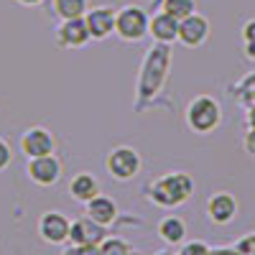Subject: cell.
Masks as SVG:
<instances>
[{"instance_id": "obj_1", "label": "cell", "mask_w": 255, "mask_h": 255, "mask_svg": "<svg viewBox=\"0 0 255 255\" xmlns=\"http://www.w3.org/2000/svg\"><path fill=\"white\" fill-rule=\"evenodd\" d=\"M145 197L151 204L161 207V209H174L181 207L184 202H189L194 197V179L184 171H171V174H163L156 181L148 184L145 189Z\"/></svg>"}, {"instance_id": "obj_2", "label": "cell", "mask_w": 255, "mask_h": 255, "mask_svg": "<svg viewBox=\"0 0 255 255\" xmlns=\"http://www.w3.org/2000/svg\"><path fill=\"white\" fill-rule=\"evenodd\" d=\"M168 64H171V56H168V46L158 44L153 49H148L143 67H140V77H138V105L148 102L151 97H156L163 87V82L168 77Z\"/></svg>"}, {"instance_id": "obj_3", "label": "cell", "mask_w": 255, "mask_h": 255, "mask_svg": "<svg viewBox=\"0 0 255 255\" xmlns=\"http://www.w3.org/2000/svg\"><path fill=\"white\" fill-rule=\"evenodd\" d=\"M184 120H186V128L191 133L207 135L222 125V105L212 95H199L186 105Z\"/></svg>"}, {"instance_id": "obj_4", "label": "cell", "mask_w": 255, "mask_h": 255, "mask_svg": "<svg viewBox=\"0 0 255 255\" xmlns=\"http://www.w3.org/2000/svg\"><path fill=\"white\" fill-rule=\"evenodd\" d=\"M105 168H108V174L115 181H133L143 168V158L130 145H115L105 156Z\"/></svg>"}, {"instance_id": "obj_5", "label": "cell", "mask_w": 255, "mask_h": 255, "mask_svg": "<svg viewBox=\"0 0 255 255\" xmlns=\"http://www.w3.org/2000/svg\"><path fill=\"white\" fill-rule=\"evenodd\" d=\"M123 41H140L148 36V13L140 5H123L115 10V31Z\"/></svg>"}, {"instance_id": "obj_6", "label": "cell", "mask_w": 255, "mask_h": 255, "mask_svg": "<svg viewBox=\"0 0 255 255\" xmlns=\"http://www.w3.org/2000/svg\"><path fill=\"white\" fill-rule=\"evenodd\" d=\"M212 33V26H209V18L202 15V13H191L186 18L179 20V33H176V41L186 49H199L207 44V38Z\"/></svg>"}, {"instance_id": "obj_7", "label": "cell", "mask_w": 255, "mask_h": 255, "mask_svg": "<svg viewBox=\"0 0 255 255\" xmlns=\"http://www.w3.org/2000/svg\"><path fill=\"white\" fill-rule=\"evenodd\" d=\"M61 168H64L61 161H59L54 153H49V156L28 158V163H26V176H28L31 184L46 189V186H56V184H59Z\"/></svg>"}, {"instance_id": "obj_8", "label": "cell", "mask_w": 255, "mask_h": 255, "mask_svg": "<svg viewBox=\"0 0 255 255\" xmlns=\"http://www.w3.org/2000/svg\"><path fill=\"white\" fill-rule=\"evenodd\" d=\"M18 145H20V153L26 158H38V156H49V153L56 151V138H54L51 130H46V128L33 125L28 130H23Z\"/></svg>"}, {"instance_id": "obj_9", "label": "cell", "mask_w": 255, "mask_h": 255, "mask_svg": "<svg viewBox=\"0 0 255 255\" xmlns=\"http://www.w3.org/2000/svg\"><path fill=\"white\" fill-rule=\"evenodd\" d=\"M204 212H207V220L217 227H225L230 225L232 220L238 217L240 212V204L238 199L230 194V191H215V194H209L207 204H204Z\"/></svg>"}, {"instance_id": "obj_10", "label": "cell", "mask_w": 255, "mask_h": 255, "mask_svg": "<svg viewBox=\"0 0 255 255\" xmlns=\"http://www.w3.org/2000/svg\"><path fill=\"white\" fill-rule=\"evenodd\" d=\"M38 238L46 245H67L69 238V217L64 212H44L38 217Z\"/></svg>"}, {"instance_id": "obj_11", "label": "cell", "mask_w": 255, "mask_h": 255, "mask_svg": "<svg viewBox=\"0 0 255 255\" xmlns=\"http://www.w3.org/2000/svg\"><path fill=\"white\" fill-rule=\"evenodd\" d=\"M54 41L59 49H84L90 44V33L84 26V18H67L54 31Z\"/></svg>"}, {"instance_id": "obj_12", "label": "cell", "mask_w": 255, "mask_h": 255, "mask_svg": "<svg viewBox=\"0 0 255 255\" xmlns=\"http://www.w3.org/2000/svg\"><path fill=\"white\" fill-rule=\"evenodd\" d=\"M82 18H84V26H87L90 41H105L115 31V10L108 8V5L87 8V13H84Z\"/></svg>"}, {"instance_id": "obj_13", "label": "cell", "mask_w": 255, "mask_h": 255, "mask_svg": "<svg viewBox=\"0 0 255 255\" xmlns=\"http://www.w3.org/2000/svg\"><path fill=\"white\" fill-rule=\"evenodd\" d=\"M108 235V227H102L97 222H92L90 217H77L69 220V245H100Z\"/></svg>"}, {"instance_id": "obj_14", "label": "cell", "mask_w": 255, "mask_h": 255, "mask_svg": "<svg viewBox=\"0 0 255 255\" xmlns=\"http://www.w3.org/2000/svg\"><path fill=\"white\" fill-rule=\"evenodd\" d=\"M118 215H120V212H118V202L113 197H108V194H102V191L84 204V217H90L92 222H97L102 227H110L118 220Z\"/></svg>"}, {"instance_id": "obj_15", "label": "cell", "mask_w": 255, "mask_h": 255, "mask_svg": "<svg viewBox=\"0 0 255 255\" xmlns=\"http://www.w3.org/2000/svg\"><path fill=\"white\" fill-rule=\"evenodd\" d=\"M176 33H179V20L166 15L163 10L148 15V36H151L156 44H163V46H171L176 44Z\"/></svg>"}, {"instance_id": "obj_16", "label": "cell", "mask_w": 255, "mask_h": 255, "mask_svg": "<svg viewBox=\"0 0 255 255\" xmlns=\"http://www.w3.org/2000/svg\"><path fill=\"white\" fill-rule=\"evenodd\" d=\"M100 191H102L100 179H97L95 174H90V171H79V174H74L72 181H69V197H72L74 202H79V204H87L92 197L100 194Z\"/></svg>"}, {"instance_id": "obj_17", "label": "cell", "mask_w": 255, "mask_h": 255, "mask_svg": "<svg viewBox=\"0 0 255 255\" xmlns=\"http://www.w3.org/2000/svg\"><path fill=\"white\" fill-rule=\"evenodd\" d=\"M186 222L179 215H166L163 220H158L156 225V235L161 238V243H166L168 248H179L186 240Z\"/></svg>"}, {"instance_id": "obj_18", "label": "cell", "mask_w": 255, "mask_h": 255, "mask_svg": "<svg viewBox=\"0 0 255 255\" xmlns=\"http://www.w3.org/2000/svg\"><path fill=\"white\" fill-rule=\"evenodd\" d=\"M54 15L67 20V18H82L90 8V0H51Z\"/></svg>"}, {"instance_id": "obj_19", "label": "cell", "mask_w": 255, "mask_h": 255, "mask_svg": "<svg viewBox=\"0 0 255 255\" xmlns=\"http://www.w3.org/2000/svg\"><path fill=\"white\" fill-rule=\"evenodd\" d=\"M158 5L166 15L181 20V18H186L197 10V0H158Z\"/></svg>"}, {"instance_id": "obj_20", "label": "cell", "mask_w": 255, "mask_h": 255, "mask_svg": "<svg viewBox=\"0 0 255 255\" xmlns=\"http://www.w3.org/2000/svg\"><path fill=\"white\" fill-rule=\"evenodd\" d=\"M255 74H248L240 84H238V87H235V92H232V95H235V100H240L243 102V108L250 113L253 110V100H255Z\"/></svg>"}, {"instance_id": "obj_21", "label": "cell", "mask_w": 255, "mask_h": 255, "mask_svg": "<svg viewBox=\"0 0 255 255\" xmlns=\"http://www.w3.org/2000/svg\"><path fill=\"white\" fill-rule=\"evenodd\" d=\"M100 248V255H128L130 253V245H128L123 238H118V235H105V240L97 245Z\"/></svg>"}, {"instance_id": "obj_22", "label": "cell", "mask_w": 255, "mask_h": 255, "mask_svg": "<svg viewBox=\"0 0 255 255\" xmlns=\"http://www.w3.org/2000/svg\"><path fill=\"white\" fill-rule=\"evenodd\" d=\"M255 18H248L245 20V31H243V46H245V56L248 61H255Z\"/></svg>"}, {"instance_id": "obj_23", "label": "cell", "mask_w": 255, "mask_h": 255, "mask_svg": "<svg viewBox=\"0 0 255 255\" xmlns=\"http://www.w3.org/2000/svg\"><path fill=\"white\" fill-rule=\"evenodd\" d=\"M176 255H209V245L204 240H184Z\"/></svg>"}, {"instance_id": "obj_24", "label": "cell", "mask_w": 255, "mask_h": 255, "mask_svg": "<svg viewBox=\"0 0 255 255\" xmlns=\"http://www.w3.org/2000/svg\"><path fill=\"white\" fill-rule=\"evenodd\" d=\"M232 248H235L240 255H255V232H245L243 238L235 240Z\"/></svg>"}, {"instance_id": "obj_25", "label": "cell", "mask_w": 255, "mask_h": 255, "mask_svg": "<svg viewBox=\"0 0 255 255\" xmlns=\"http://www.w3.org/2000/svg\"><path fill=\"white\" fill-rule=\"evenodd\" d=\"M10 163H13V148L5 138H0V171H5Z\"/></svg>"}, {"instance_id": "obj_26", "label": "cell", "mask_w": 255, "mask_h": 255, "mask_svg": "<svg viewBox=\"0 0 255 255\" xmlns=\"http://www.w3.org/2000/svg\"><path fill=\"white\" fill-rule=\"evenodd\" d=\"M77 255H100V248L97 245H72Z\"/></svg>"}, {"instance_id": "obj_27", "label": "cell", "mask_w": 255, "mask_h": 255, "mask_svg": "<svg viewBox=\"0 0 255 255\" xmlns=\"http://www.w3.org/2000/svg\"><path fill=\"white\" fill-rule=\"evenodd\" d=\"M209 255H240L232 245H220V248H209Z\"/></svg>"}, {"instance_id": "obj_28", "label": "cell", "mask_w": 255, "mask_h": 255, "mask_svg": "<svg viewBox=\"0 0 255 255\" xmlns=\"http://www.w3.org/2000/svg\"><path fill=\"white\" fill-rule=\"evenodd\" d=\"M18 5H23V8H38L41 3H44V0H15Z\"/></svg>"}, {"instance_id": "obj_29", "label": "cell", "mask_w": 255, "mask_h": 255, "mask_svg": "<svg viewBox=\"0 0 255 255\" xmlns=\"http://www.w3.org/2000/svg\"><path fill=\"white\" fill-rule=\"evenodd\" d=\"M153 255H176V253H174V250H168V248H163V250H156Z\"/></svg>"}, {"instance_id": "obj_30", "label": "cell", "mask_w": 255, "mask_h": 255, "mask_svg": "<svg viewBox=\"0 0 255 255\" xmlns=\"http://www.w3.org/2000/svg\"><path fill=\"white\" fill-rule=\"evenodd\" d=\"M61 255H77V253H74V248L69 245V248H64V250H61Z\"/></svg>"}, {"instance_id": "obj_31", "label": "cell", "mask_w": 255, "mask_h": 255, "mask_svg": "<svg viewBox=\"0 0 255 255\" xmlns=\"http://www.w3.org/2000/svg\"><path fill=\"white\" fill-rule=\"evenodd\" d=\"M128 255H145V253H140V250H133V248H130V253H128Z\"/></svg>"}, {"instance_id": "obj_32", "label": "cell", "mask_w": 255, "mask_h": 255, "mask_svg": "<svg viewBox=\"0 0 255 255\" xmlns=\"http://www.w3.org/2000/svg\"><path fill=\"white\" fill-rule=\"evenodd\" d=\"M156 5H158V0H156Z\"/></svg>"}]
</instances>
